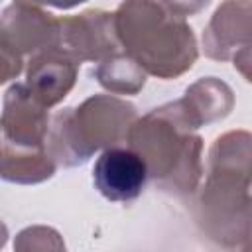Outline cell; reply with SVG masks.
I'll use <instances>...</instances> for the list:
<instances>
[{
    "mask_svg": "<svg viewBox=\"0 0 252 252\" xmlns=\"http://www.w3.org/2000/svg\"><path fill=\"white\" fill-rule=\"evenodd\" d=\"M98 85L112 94H138L146 85V73L124 53L118 51L93 69Z\"/></svg>",
    "mask_w": 252,
    "mask_h": 252,
    "instance_id": "7c38bea8",
    "label": "cell"
},
{
    "mask_svg": "<svg viewBox=\"0 0 252 252\" xmlns=\"http://www.w3.org/2000/svg\"><path fill=\"white\" fill-rule=\"evenodd\" d=\"M77 63H100L122 51L114 32V12L100 8L59 18V45Z\"/></svg>",
    "mask_w": 252,
    "mask_h": 252,
    "instance_id": "ba28073f",
    "label": "cell"
},
{
    "mask_svg": "<svg viewBox=\"0 0 252 252\" xmlns=\"http://www.w3.org/2000/svg\"><path fill=\"white\" fill-rule=\"evenodd\" d=\"M179 100L193 122L201 128L230 114L234 106V93L224 81L217 77H205L189 85L183 98Z\"/></svg>",
    "mask_w": 252,
    "mask_h": 252,
    "instance_id": "8fae6325",
    "label": "cell"
},
{
    "mask_svg": "<svg viewBox=\"0 0 252 252\" xmlns=\"http://www.w3.org/2000/svg\"><path fill=\"white\" fill-rule=\"evenodd\" d=\"M22 69H24V59H20L0 47V85L16 79L22 73Z\"/></svg>",
    "mask_w": 252,
    "mask_h": 252,
    "instance_id": "5bb4252c",
    "label": "cell"
},
{
    "mask_svg": "<svg viewBox=\"0 0 252 252\" xmlns=\"http://www.w3.org/2000/svg\"><path fill=\"white\" fill-rule=\"evenodd\" d=\"M252 136L230 130L209 150V171L197 201V222L219 246L246 252L250 236Z\"/></svg>",
    "mask_w": 252,
    "mask_h": 252,
    "instance_id": "7a4b0ae2",
    "label": "cell"
},
{
    "mask_svg": "<svg viewBox=\"0 0 252 252\" xmlns=\"http://www.w3.org/2000/svg\"><path fill=\"white\" fill-rule=\"evenodd\" d=\"M93 181L98 193L114 203L134 201L146 187L148 171L144 161L130 148L104 150L93 167Z\"/></svg>",
    "mask_w": 252,
    "mask_h": 252,
    "instance_id": "9c48e42d",
    "label": "cell"
},
{
    "mask_svg": "<svg viewBox=\"0 0 252 252\" xmlns=\"http://www.w3.org/2000/svg\"><path fill=\"white\" fill-rule=\"evenodd\" d=\"M14 252H67V246L53 226L32 224L16 234Z\"/></svg>",
    "mask_w": 252,
    "mask_h": 252,
    "instance_id": "4fadbf2b",
    "label": "cell"
},
{
    "mask_svg": "<svg viewBox=\"0 0 252 252\" xmlns=\"http://www.w3.org/2000/svg\"><path fill=\"white\" fill-rule=\"evenodd\" d=\"M207 2H122L114 12V32L120 49L146 73L158 79H177L199 57L197 39L187 18Z\"/></svg>",
    "mask_w": 252,
    "mask_h": 252,
    "instance_id": "6da1fadb",
    "label": "cell"
},
{
    "mask_svg": "<svg viewBox=\"0 0 252 252\" xmlns=\"http://www.w3.org/2000/svg\"><path fill=\"white\" fill-rule=\"evenodd\" d=\"M8 236H10V232H8V226L2 222V219H0V250L6 246V242H8Z\"/></svg>",
    "mask_w": 252,
    "mask_h": 252,
    "instance_id": "9a60e30c",
    "label": "cell"
},
{
    "mask_svg": "<svg viewBox=\"0 0 252 252\" xmlns=\"http://www.w3.org/2000/svg\"><path fill=\"white\" fill-rule=\"evenodd\" d=\"M81 63L61 49H49L30 57L26 69V87L47 110L59 104L75 87Z\"/></svg>",
    "mask_w": 252,
    "mask_h": 252,
    "instance_id": "30bf717a",
    "label": "cell"
},
{
    "mask_svg": "<svg viewBox=\"0 0 252 252\" xmlns=\"http://www.w3.org/2000/svg\"><path fill=\"white\" fill-rule=\"evenodd\" d=\"M59 45V18L39 4L12 2L0 16V47L20 59Z\"/></svg>",
    "mask_w": 252,
    "mask_h": 252,
    "instance_id": "8992f818",
    "label": "cell"
},
{
    "mask_svg": "<svg viewBox=\"0 0 252 252\" xmlns=\"http://www.w3.org/2000/svg\"><path fill=\"white\" fill-rule=\"evenodd\" d=\"M136 120L138 110L132 102L114 94L89 96L79 106L57 110L51 116L47 152L57 165H83L94 152L126 142Z\"/></svg>",
    "mask_w": 252,
    "mask_h": 252,
    "instance_id": "277c9868",
    "label": "cell"
},
{
    "mask_svg": "<svg viewBox=\"0 0 252 252\" xmlns=\"http://www.w3.org/2000/svg\"><path fill=\"white\" fill-rule=\"evenodd\" d=\"M49 112L24 83H14L0 114V179L37 185L55 175L57 163L47 152Z\"/></svg>",
    "mask_w": 252,
    "mask_h": 252,
    "instance_id": "5b68a950",
    "label": "cell"
},
{
    "mask_svg": "<svg viewBox=\"0 0 252 252\" xmlns=\"http://www.w3.org/2000/svg\"><path fill=\"white\" fill-rule=\"evenodd\" d=\"M181 100L165 102L130 126L126 148L144 161L148 179L161 191L193 195L203 177V138Z\"/></svg>",
    "mask_w": 252,
    "mask_h": 252,
    "instance_id": "3957f363",
    "label": "cell"
},
{
    "mask_svg": "<svg viewBox=\"0 0 252 252\" xmlns=\"http://www.w3.org/2000/svg\"><path fill=\"white\" fill-rule=\"evenodd\" d=\"M252 43V4L222 2L203 32L205 55L215 61H234L246 81H250Z\"/></svg>",
    "mask_w": 252,
    "mask_h": 252,
    "instance_id": "52a82bcc",
    "label": "cell"
}]
</instances>
